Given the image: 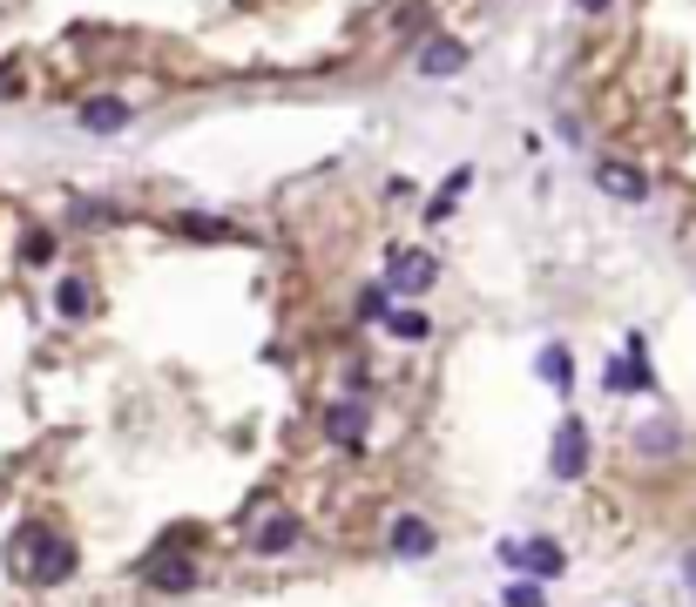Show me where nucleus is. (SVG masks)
Wrapping results in <instances>:
<instances>
[{
    "instance_id": "nucleus-1",
    "label": "nucleus",
    "mask_w": 696,
    "mask_h": 607,
    "mask_svg": "<svg viewBox=\"0 0 696 607\" xmlns=\"http://www.w3.org/2000/svg\"><path fill=\"white\" fill-rule=\"evenodd\" d=\"M8 560H21V574H27L34 587H55V581L74 574V547H68L61 534H48V526H21L14 547H8Z\"/></svg>"
},
{
    "instance_id": "nucleus-2",
    "label": "nucleus",
    "mask_w": 696,
    "mask_h": 607,
    "mask_svg": "<svg viewBox=\"0 0 696 607\" xmlns=\"http://www.w3.org/2000/svg\"><path fill=\"white\" fill-rule=\"evenodd\" d=\"M582 472H589V425L561 419V432H555V479H582Z\"/></svg>"
},
{
    "instance_id": "nucleus-3",
    "label": "nucleus",
    "mask_w": 696,
    "mask_h": 607,
    "mask_svg": "<svg viewBox=\"0 0 696 607\" xmlns=\"http://www.w3.org/2000/svg\"><path fill=\"white\" fill-rule=\"evenodd\" d=\"M385 540H393V553H399V560H427V553L440 547L433 520H419V513H399V520H393V534H385Z\"/></svg>"
},
{
    "instance_id": "nucleus-4",
    "label": "nucleus",
    "mask_w": 696,
    "mask_h": 607,
    "mask_svg": "<svg viewBox=\"0 0 696 607\" xmlns=\"http://www.w3.org/2000/svg\"><path fill=\"white\" fill-rule=\"evenodd\" d=\"M82 129H89V136H123V129H129V102L89 95V102H82Z\"/></svg>"
},
{
    "instance_id": "nucleus-5",
    "label": "nucleus",
    "mask_w": 696,
    "mask_h": 607,
    "mask_svg": "<svg viewBox=\"0 0 696 607\" xmlns=\"http://www.w3.org/2000/svg\"><path fill=\"white\" fill-rule=\"evenodd\" d=\"M304 540V526H298V513H270L257 534H251V547L257 553H285V547H298Z\"/></svg>"
},
{
    "instance_id": "nucleus-6",
    "label": "nucleus",
    "mask_w": 696,
    "mask_h": 607,
    "mask_svg": "<svg viewBox=\"0 0 696 607\" xmlns=\"http://www.w3.org/2000/svg\"><path fill=\"white\" fill-rule=\"evenodd\" d=\"M595 183H602L608 196H623V202H642V196H649L642 170H629V162H595Z\"/></svg>"
},
{
    "instance_id": "nucleus-7",
    "label": "nucleus",
    "mask_w": 696,
    "mask_h": 607,
    "mask_svg": "<svg viewBox=\"0 0 696 607\" xmlns=\"http://www.w3.org/2000/svg\"><path fill=\"white\" fill-rule=\"evenodd\" d=\"M149 587H156V594H189V587H197V560H149Z\"/></svg>"
},
{
    "instance_id": "nucleus-8",
    "label": "nucleus",
    "mask_w": 696,
    "mask_h": 607,
    "mask_svg": "<svg viewBox=\"0 0 696 607\" xmlns=\"http://www.w3.org/2000/svg\"><path fill=\"white\" fill-rule=\"evenodd\" d=\"M433 277H440V270H433L427 250H406V257L393 264V291H433Z\"/></svg>"
},
{
    "instance_id": "nucleus-9",
    "label": "nucleus",
    "mask_w": 696,
    "mask_h": 607,
    "mask_svg": "<svg viewBox=\"0 0 696 607\" xmlns=\"http://www.w3.org/2000/svg\"><path fill=\"white\" fill-rule=\"evenodd\" d=\"M521 567H527L534 581H555L561 567H568V553H561L555 540H521Z\"/></svg>"
},
{
    "instance_id": "nucleus-10",
    "label": "nucleus",
    "mask_w": 696,
    "mask_h": 607,
    "mask_svg": "<svg viewBox=\"0 0 696 607\" xmlns=\"http://www.w3.org/2000/svg\"><path fill=\"white\" fill-rule=\"evenodd\" d=\"M325 432H332V439H345V445H359V432H366V405H359V398L332 405V412H325Z\"/></svg>"
},
{
    "instance_id": "nucleus-11",
    "label": "nucleus",
    "mask_w": 696,
    "mask_h": 607,
    "mask_svg": "<svg viewBox=\"0 0 696 607\" xmlns=\"http://www.w3.org/2000/svg\"><path fill=\"white\" fill-rule=\"evenodd\" d=\"M460 68H467V48H460V40H427L419 74H460Z\"/></svg>"
},
{
    "instance_id": "nucleus-12",
    "label": "nucleus",
    "mask_w": 696,
    "mask_h": 607,
    "mask_svg": "<svg viewBox=\"0 0 696 607\" xmlns=\"http://www.w3.org/2000/svg\"><path fill=\"white\" fill-rule=\"evenodd\" d=\"M55 311H61V317H89V283H82V277H61Z\"/></svg>"
},
{
    "instance_id": "nucleus-13",
    "label": "nucleus",
    "mask_w": 696,
    "mask_h": 607,
    "mask_svg": "<svg viewBox=\"0 0 696 607\" xmlns=\"http://www.w3.org/2000/svg\"><path fill=\"white\" fill-rule=\"evenodd\" d=\"M541 378H548L555 392H568V378H575V372H568V351H561V345H548V351H541Z\"/></svg>"
},
{
    "instance_id": "nucleus-14",
    "label": "nucleus",
    "mask_w": 696,
    "mask_h": 607,
    "mask_svg": "<svg viewBox=\"0 0 696 607\" xmlns=\"http://www.w3.org/2000/svg\"><path fill=\"white\" fill-rule=\"evenodd\" d=\"M385 324H393V338H413V345H419V338L433 331V324H427V311H393Z\"/></svg>"
},
{
    "instance_id": "nucleus-15",
    "label": "nucleus",
    "mask_w": 696,
    "mask_h": 607,
    "mask_svg": "<svg viewBox=\"0 0 696 607\" xmlns=\"http://www.w3.org/2000/svg\"><path fill=\"white\" fill-rule=\"evenodd\" d=\"M642 453H676V425H663V419H656V425H642Z\"/></svg>"
},
{
    "instance_id": "nucleus-16",
    "label": "nucleus",
    "mask_w": 696,
    "mask_h": 607,
    "mask_svg": "<svg viewBox=\"0 0 696 607\" xmlns=\"http://www.w3.org/2000/svg\"><path fill=\"white\" fill-rule=\"evenodd\" d=\"M55 257V236L48 230H27V264H48Z\"/></svg>"
},
{
    "instance_id": "nucleus-17",
    "label": "nucleus",
    "mask_w": 696,
    "mask_h": 607,
    "mask_svg": "<svg viewBox=\"0 0 696 607\" xmlns=\"http://www.w3.org/2000/svg\"><path fill=\"white\" fill-rule=\"evenodd\" d=\"M508 607H548V600H541L534 581H514V587H508Z\"/></svg>"
},
{
    "instance_id": "nucleus-18",
    "label": "nucleus",
    "mask_w": 696,
    "mask_h": 607,
    "mask_svg": "<svg viewBox=\"0 0 696 607\" xmlns=\"http://www.w3.org/2000/svg\"><path fill=\"white\" fill-rule=\"evenodd\" d=\"M359 311H366V317H379V324H385V291H366V297H359Z\"/></svg>"
},
{
    "instance_id": "nucleus-19",
    "label": "nucleus",
    "mask_w": 696,
    "mask_h": 607,
    "mask_svg": "<svg viewBox=\"0 0 696 607\" xmlns=\"http://www.w3.org/2000/svg\"><path fill=\"white\" fill-rule=\"evenodd\" d=\"M683 587H689V594H696V547H689V553H683Z\"/></svg>"
},
{
    "instance_id": "nucleus-20",
    "label": "nucleus",
    "mask_w": 696,
    "mask_h": 607,
    "mask_svg": "<svg viewBox=\"0 0 696 607\" xmlns=\"http://www.w3.org/2000/svg\"><path fill=\"white\" fill-rule=\"evenodd\" d=\"M575 8H582V14H602V8H608V0H575Z\"/></svg>"
}]
</instances>
